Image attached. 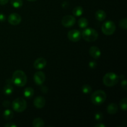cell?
I'll return each instance as SVG.
<instances>
[{
	"label": "cell",
	"instance_id": "7a4b0ae2",
	"mask_svg": "<svg viewBox=\"0 0 127 127\" xmlns=\"http://www.w3.org/2000/svg\"><path fill=\"white\" fill-rule=\"evenodd\" d=\"M98 36V32L92 28H85L81 33V37H83V39L88 42L95 41L97 39Z\"/></svg>",
	"mask_w": 127,
	"mask_h": 127
},
{
	"label": "cell",
	"instance_id": "3957f363",
	"mask_svg": "<svg viewBox=\"0 0 127 127\" xmlns=\"http://www.w3.org/2000/svg\"><path fill=\"white\" fill-rule=\"evenodd\" d=\"M119 76L113 72L106 73L103 78V83L107 87L114 86L119 83Z\"/></svg>",
	"mask_w": 127,
	"mask_h": 127
},
{
	"label": "cell",
	"instance_id": "6da1fadb",
	"mask_svg": "<svg viewBox=\"0 0 127 127\" xmlns=\"http://www.w3.org/2000/svg\"><path fill=\"white\" fill-rule=\"evenodd\" d=\"M12 81L17 86L23 87L27 84V76L23 71L17 70L12 74Z\"/></svg>",
	"mask_w": 127,
	"mask_h": 127
},
{
	"label": "cell",
	"instance_id": "5bb4252c",
	"mask_svg": "<svg viewBox=\"0 0 127 127\" xmlns=\"http://www.w3.org/2000/svg\"><path fill=\"white\" fill-rule=\"evenodd\" d=\"M95 16L97 20L101 22V21H104L107 15L105 11H103V10H98L95 12Z\"/></svg>",
	"mask_w": 127,
	"mask_h": 127
},
{
	"label": "cell",
	"instance_id": "30bf717a",
	"mask_svg": "<svg viewBox=\"0 0 127 127\" xmlns=\"http://www.w3.org/2000/svg\"><path fill=\"white\" fill-rule=\"evenodd\" d=\"M33 80L37 85H42L45 80V75L42 71L36 72L33 75Z\"/></svg>",
	"mask_w": 127,
	"mask_h": 127
},
{
	"label": "cell",
	"instance_id": "9a60e30c",
	"mask_svg": "<svg viewBox=\"0 0 127 127\" xmlns=\"http://www.w3.org/2000/svg\"><path fill=\"white\" fill-rule=\"evenodd\" d=\"M107 112L109 114H115L118 111V106L115 103H111L108 105L107 108Z\"/></svg>",
	"mask_w": 127,
	"mask_h": 127
},
{
	"label": "cell",
	"instance_id": "d6a6232c",
	"mask_svg": "<svg viewBox=\"0 0 127 127\" xmlns=\"http://www.w3.org/2000/svg\"><path fill=\"white\" fill-rule=\"evenodd\" d=\"M95 127H105V125L102 124H98L95 125Z\"/></svg>",
	"mask_w": 127,
	"mask_h": 127
},
{
	"label": "cell",
	"instance_id": "83f0119b",
	"mask_svg": "<svg viewBox=\"0 0 127 127\" xmlns=\"http://www.w3.org/2000/svg\"><path fill=\"white\" fill-rule=\"evenodd\" d=\"M121 86H122V88L124 89V90H127V81L125 79H124V81H122L121 83Z\"/></svg>",
	"mask_w": 127,
	"mask_h": 127
},
{
	"label": "cell",
	"instance_id": "52a82bcc",
	"mask_svg": "<svg viewBox=\"0 0 127 127\" xmlns=\"http://www.w3.org/2000/svg\"><path fill=\"white\" fill-rule=\"evenodd\" d=\"M76 23V19L74 16L68 15L63 17L62 20V24L64 27H71L74 26Z\"/></svg>",
	"mask_w": 127,
	"mask_h": 127
},
{
	"label": "cell",
	"instance_id": "ffe728a7",
	"mask_svg": "<svg viewBox=\"0 0 127 127\" xmlns=\"http://www.w3.org/2000/svg\"><path fill=\"white\" fill-rule=\"evenodd\" d=\"M73 14L74 16L79 17L83 14V8L81 6H76L73 10Z\"/></svg>",
	"mask_w": 127,
	"mask_h": 127
},
{
	"label": "cell",
	"instance_id": "f1b7e54d",
	"mask_svg": "<svg viewBox=\"0 0 127 127\" xmlns=\"http://www.w3.org/2000/svg\"><path fill=\"white\" fill-rule=\"evenodd\" d=\"M2 105L5 107H9L10 106V105H11V104H10V102L8 101V100H4L3 102V103H2Z\"/></svg>",
	"mask_w": 127,
	"mask_h": 127
},
{
	"label": "cell",
	"instance_id": "7c38bea8",
	"mask_svg": "<svg viewBox=\"0 0 127 127\" xmlns=\"http://www.w3.org/2000/svg\"><path fill=\"white\" fill-rule=\"evenodd\" d=\"M33 105L37 109H42L45 105V99L42 96H38L33 100Z\"/></svg>",
	"mask_w": 127,
	"mask_h": 127
},
{
	"label": "cell",
	"instance_id": "836d02e7",
	"mask_svg": "<svg viewBox=\"0 0 127 127\" xmlns=\"http://www.w3.org/2000/svg\"><path fill=\"white\" fill-rule=\"evenodd\" d=\"M28 1H32V2H33V1H37V0H28Z\"/></svg>",
	"mask_w": 127,
	"mask_h": 127
},
{
	"label": "cell",
	"instance_id": "4dcf8cb0",
	"mask_svg": "<svg viewBox=\"0 0 127 127\" xmlns=\"http://www.w3.org/2000/svg\"><path fill=\"white\" fill-rule=\"evenodd\" d=\"M4 127H17V125H15V124H13V123L9 122L6 124V125H4Z\"/></svg>",
	"mask_w": 127,
	"mask_h": 127
},
{
	"label": "cell",
	"instance_id": "4fadbf2b",
	"mask_svg": "<svg viewBox=\"0 0 127 127\" xmlns=\"http://www.w3.org/2000/svg\"><path fill=\"white\" fill-rule=\"evenodd\" d=\"M89 54L94 59H98L101 55V52L97 47L93 46L89 49Z\"/></svg>",
	"mask_w": 127,
	"mask_h": 127
},
{
	"label": "cell",
	"instance_id": "2e32d148",
	"mask_svg": "<svg viewBox=\"0 0 127 127\" xmlns=\"http://www.w3.org/2000/svg\"><path fill=\"white\" fill-rule=\"evenodd\" d=\"M33 94H34V91H33V88H32L31 87L26 88L24 91V95L25 97L28 98V99L32 97L33 95Z\"/></svg>",
	"mask_w": 127,
	"mask_h": 127
},
{
	"label": "cell",
	"instance_id": "8992f818",
	"mask_svg": "<svg viewBox=\"0 0 127 127\" xmlns=\"http://www.w3.org/2000/svg\"><path fill=\"white\" fill-rule=\"evenodd\" d=\"M116 30V26L113 21H107L103 23L102 26V31L106 35H111L114 34Z\"/></svg>",
	"mask_w": 127,
	"mask_h": 127
},
{
	"label": "cell",
	"instance_id": "484cf974",
	"mask_svg": "<svg viewBox=\"0 0 127 127\" xmlns=\"http://www.w3.org/2000/svg\"><path fill=\"white\" fill-rule=\"evenodd\" d=\"M95 119L97 121H100L103 119V114L100 112H97L95 114Z\"/></svg>",
	"mask_w": 127,
	"mask_h": 127
},
{
	"label": "cell",
	"instance_id": "cb8c5ba5",
	"mask_svg": "<svg viewBox=\"0 0 127 127\" xmlns=\"http://www.w3.org/2000/svg\"><path fill=\"white\" fill-rule=\"evenodd\" d=\"M120 107L122 110L126 111L127 109V98H124L120 102Z\"/></svg>",
	"mask_w": 127,
	"mask_h": 127
},
{
	"label": "cell",
	"instance_id": "603a6c76",
	"mask_svg": "<svg viewBox=\"0 0 127 127\" xmlns=\"http://www.w3.org/2000/svg\"><path fill=\"white\" fill-rule=\"evenodd\" d=\"M82 92H83L84 94H90L92 92V88L91 86L88 85V84H85V85L83 86L82 87Z\"/></svg>",
	"mask_w": 127,
	"mask_h": 127
},
{
	"label": "cell",
	"instance_id": "d4e9b609",
	"mask_svg": "<svg viewBox=\"0 0 127 127\" xmlns=\"http://www.w3.org/2000/svg\"><path fill=\"white\" fill-rule=\"evenodd\" d=\"M119 26L122 29L126 30L127 29V19L124 18L120 20L119 22Z\"/></svg>",
	"mask_w": 127,
	"mask_h": 127
},
{
	"label": "cell",
	"instance_id": "ba28073f",
	"mask_svg": "<svg viewBox=\"0 0 127 127\" xmlns=\"http://www.w3.org/2000/svg\"><path fill=\"white\" fill-rule=\"evenodd\" d=\"M68 37L71 42H77L80 40L81 38V33L78 30H71L68 33Z\"/></svg>",
	"mask_w": 127,
	"mask_h": 127
},
{
	"label": "cell",
	"instance_id": "ac0fdd59",
	"mask_svg": "<svg viewBox=\"0 0 127 127\" xmlns=\"http://www.w3.org/2000/svg\"><path fill=\"white\" fill-rule=\"evenodd\" d=\"M32 125L33 127H43L45 126V124L41 118H36L33 120Z\"/></svg>",
	"mask_w": 127,
	"mask_h": 127
},
{
	"label": "cell",
	"instance_id": "5b68a950",
	"mask_svg": "<svg viewBox=\"0 0 127 127\" xmlns=\"http://www.w3.org/2000/svg\"><path fill=\"white\" fill-rule=\"evenodd\" d=\"M12 109L14 110L18 113L24 111L27 107V102L23 98L19 97L15 99L12 104Z\"/></svg>",
	"mask_w": 127,
	"mask_h": 127
},
{
	"label": "cell",
	"instance_id": "4316f807",
	"mask_svg": "<svg viewBox=\"0 0 127 127\" xmlns=\"http://www.w3.org/2000/svg\"><path fill=\"white\" fill-rule=\"evenodd\" d=\"M89 66L91 68H95L97 66L96 62H94V61H91L89 63Z\"/></svg>",
	"mask_w": 127,
	"mask_h": 127
},
{
	"label": "cell",
	"instance_id": "44dd1931",
	"mask_svg": "<svg viewBox=\"0 0 127 127\" xmlns=\"http://www.w3.org/2000/svg\"><path fill=\"white\" fill-rule=\"evenodd\" d=\"M13 87L9 84L5 86L3 88V93L6 95H11L12 93V92H13Z\"/></svg>",
	"mask_w": 127,
	"mask_h": 127
},
{
	"label": "cell",
	"instance_id": "1f68e13d",
	"mask_svg": "<svg viewBox=\"0 0 127 127\" xmlns=\"http://www.w3.org/2000/svg\"><path fill=\"white\" fill-rule=\"evenodd\" d=\"M9 0H0V4L5 5L8 2Z\"/></svg>",
	"mask_w": 127,
	"mask_h": 127
},
{
	"label": "cell",
	"instance_id": "277c9868",
	"mask_svg": "<svg viewBox=\"0 0 127 127\" xmlns=\"http://www.w3.org/2000/svg\"><path fill=\"white\" fill-rule=\"evenodd\" d=\"M106 99V93L102 90L95 91L91 95V101L94 105H99L103 104Z\"/></svg>",
	"mask_w": 127,
	"mask_h": 127
},
{
	"label": "cell",
	"instance_id": "e0dca14e",
	"mask_svg": "<svg viewBox=\"0 0 127 127\" xmlns=\"http://www.w3.org/2000/svg\"><path fill=\"white\" fill-rule=\"evenodd\" d=\"M2 115H3V118L5 120H10L13 118L14 113L12 110H9V109H7V110H4Z\"/></svg>",
	"mask_w": 127,
	"mask_h": 127
},
{
	"label": "cell",
	"instance_id": "9c48e42d",
	"mask_svg": "<svg viewBox=\"0 0 127 127\" xmlns=\"http://www.w3.org/2000/svg\"><path fill=\"white\" fill-rule=\"evenodd\" d=\"M7 20H8L9 23L11 25L17 26V25H19L21 23L22 19H21V16L19 14L16 13V12H14V13L11 14L9 16Z\"/></svg>",
	"mask_w": 127,
	"mask_h": 127
},
{
	"label": "cell",
	"instance_id": "d6986e66",
	"mask_svg": "<svg viewBox=\"0 0 127 127\" xmlns=\"http://www.w3.org/2000/svg\"><path fill=\"white\" fill-rule=\"evenodd\" d=\"M78 25L81 29H85L88 26V21L85 17H81L78 20Z\"/></svg>",
	"mask_w": 127,
	"mask_h": 127
},
{
	"label": "cell",
	"instance_id": "8fae6325",
	"mask_svg": "<svg viewBox=\"0 0 127 127\" xmlns=\"http://www.w3.org/2000/svg\"><path fill=\"white\" fill-rule=\"evenodd\" d=\"M47 65V60L44 58H38L33 63V66L37 69H42Z\"/></svg>",
	"mask_w": 127,
	"mask_h": 127
},
{
	"label": "cell",
	"instance_id": "7402d4cb",
	"mask_svg": "<svg viewBox=\"0 0 127 127\" xmlns=\"http://www.w3.org/2000/svg\"><path fill=\"white\" fill-rule=\"evenodd\" d=\"M11 4L15 8H20L23 5L22 0H11Z\"/></svg>",
	"mask_w": 127,
	"mask_h": 127
},
{
	"label": "cell",
	"instance_id": "f546056e",
	"mask_svg": "<svg viewBox=\"0 0 127 127\" xmlns=\"http://www.w3.org/2000/svg\"><path fill=\"white\" fill-rule=\"evenodd\" d=\"M6 16L4 14L0 12V22H4L6 20Z\"/></svg>",
	"mask_w": 127,
	"mask_h": 127
}]
</instances>
